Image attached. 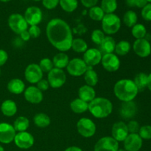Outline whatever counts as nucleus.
<instances>
[{
  "label": "nucleus",
  "instance_id": "nucleus-1",
  "mask_svg": "<svg viewBox=\"0 0 151 151\" xmlns=\"http://www.w3.org/2000/svg\"><path fill=\"white\" fill-rule=\"evenodd\" d=\"M50 44L59 51L64 52L72 48L73 35L70 26L61 19H52L46 27Z\"/></svg>",
  "mask_w": 151,
  "mask_h": 151
},
{
  "label": "nucleus",
  "instance_id": "nucleus-2",
  "mask_svg": "<svg viewBox=\"0 0 151 151\" xmlns=\"http://www.w3.org/2000/svg\"><path fill=\"white\" fill-rule=\"evenodd\" d=\"M115 96L122 102L133 101L139 93L134 81L122 79L118 81L114 87Z\"/></svg>",
  "mask_w": 151,
  "mask_h": 151
},
{
  "label": "nucleus",
  "instance_id": "nucleus-3",
  "mask_svg": "<svg viewBox=\"0 0 151 151\" xmlns=\"http://www.w3.org/2000/svg\"><path fill=\"white\" fill-rule=\"evenodd\" d=\"M88 110L93 116L97 119L106 118L112 113L113 105L107 98L95 97L88 103Z\"/></svg>",
  "mask_w": 151,
  "mask_h": 151
},
{
  "label": "nucleus",
  "instance_id": "nucleus-4",
  "mask_svg": "<svg viewBox=\"0 0 151 151\" xmlns=\"http://www.w3.org/2000/svg\"><path fill=\"white\" fill-rule=\"evenodd\" d=\"M101 22L103 32L107 35L116 33L121 27L120 18L114 13L105 14Z\"/></svg>",
  "mask_w": 151,
  "mask_h": 151
},
{
  "label": "nucleus",
  "instance_id": "nucleus-5",
  "mask_svg": "<svg viewBox=\"0 0 151 151\" xmlns=\"http://www.w3.org/2000/svg\"><path fill=\"white\" fill-rule=\"evenodd\" d=\"M9 27L15 33L20 35L22 32L27 30L28 24L24 17L19 13H13L10 15L7 20Z\"/></svg>",
  "mask_w": 151,
  "mask_h": 151
},
{
  "label": "nucleus",
  "instance_id": "nucleus-6",
  "mask_svg": "<svg viewBox=\"0 0 151 151\" xmlns=\"http://www.w3.org/2000/svg\"><path fill=\"white\" fill-rule=\"evenodd\" d=\"M77 129L80 135L85 138H90L96 133V125L88 118H81L77 123Z\"/></svg>",
  "mask_w": 151,
  "mask_h": 151
},
{
  "label": "nucleus",
  "instance_id": "nucleus-7",
  "mask_svg": "<svg viewBox=\"0 0 151 151\" xmlns=\"http://www.w3.org/2000/svg\"><path fill=\"white\" fill-rule=\"evenodd\" d=\"M47 81H48L49 84H50V86H51L52 88H60L66 83V73H65L63 69L53 68L48 73Z\"/></svg>",
  "mask_w": 151,
  "mask_h": 151
},
{
  "label": "nucleus",
  "instance_id": "nucleus-8",
  "mask_svg": "<svg viewBox=\"0 0 151 151\" xmlns=\"http://www.w3.org/2000/svg\"><path fill=\"white\" fill-rule=\"evenodd\" d=\"M87 69H88V66L86 64L83 60L79 58H75L69 60L66 66V70L68 73L74 77H80L84 75Z\"/></svg>",
  "mask_w": 151,
  "mask_h": 151
},
{
  "label": "nucleus",
  "instance_id": "nucleus-9",
  "mask_svg": "<svg viewBox=\"0 0 151 151\" xmlns=\"http://www.w3.org/2000/svg\"><path fill=\"white\" fill-rule=\"evenodd\" d=\"M24 17L28 25H30V26L38 25L42 21V11L38 7L31 6V7H27L25 10Z\"/></svg>",
  "mask_w": 151,
  "mask_h": 151
},
{
  "label": "nucleus",
  "instance_id": "nucleus-10",
  "mask_svg": "<svg viewBox=\"0 0 151 151\" xmlns=\"http://www.w3.org/2000/svg\"><path fill=\"white\" fill-rule=\"evenodd\" d=\"M101 63L103 67L107 72H116L120 67V60L117 55L114 53L104 54L102 57Z\"/></svg>",
  "mask_w": 151,
  "mask_h": 151
},
{
  "label": "nucleus",
  "instance_id": "nucleus-11",
  "mask_svg": "<svg viewBox=\"0 0 151 151\" xmlns=\"http://www.w3.org/2000/svg\"><path fill=\"white\" fill-rule=\"evenodd\" d=\"M119 142L113 137H105L100 139L94 145V151H117Z\"/></svg>",
  "mask_w": 151,
  "mask_h": 151
},
{
  "label": "nucleus",
  "instance_id": "nucleus-12",
  "mask_svg": "<svg viewBox=\"0 0 151 151\" xmlns=\"http://www.w3.org/2000/svg\"><path fill=\"white\" fill-rule=\"evenodd\" d=\"M43 73L41 68L36 63H31L27 66L24 71V77L27 81L34 84L39 82L43 78Z\"/></svg>",
  "mask_w": 151,
  "mask_h": 151
},
{
  "label": "nucleus",
  "instance_id": "nucleus-13",
  "mask_svg": "<svg viewBox=\"0 0 151 151\" xmlns=\"http://www.w3.org/2000/svg\"><path fill=\"white\" fill-rule=\"evenodd\" d=\"M14 143L20 149H29L34 145L35 139L30 133L24 131L19 132L16 134L14 138Z\"/></svg>",
  "mask_w": 151,
  "mask_h": 151
},
{
  "label": "nucleus",
  "instance_id": "nucleus-14",
  "mask_svg": "<svg viewBox=\"0 0 151 151\" xmlns=\"http://www.w3.org/2000/svg\"><path fill=\"white\" fill-rule=\"evenodd\" d=\"M16 131L12 125L7 122L0 123V142L2 144H10L14 141Z\"/></svg>",
  "mask_w": 151,
  "mask_h": 151
},
{
  "label": "nucleus",
  "instance_id": "nucleus-15",
  "mask_svg": "<svg viewBox=\"0 0 151 151\" xmlns=\"http://www.w3.org/2000/svg\"><path fill=\"white\" fill-rule=\"evenodd\" d=\"M133 50L139 57L147 58L151 53V44L145 38L137 39L133 44Z\"/></svg>",
  "mask_w": 151,
  "mask_h": 151
},
{
  "label": "nucleus",
  "instance_id": "nucleus-16",
  "mask_svg": "<svg viewBox=\"0 0 151 151\" xmlns=\"http://www.w3.org/2000/svg\"><path fill=\"white\" fill-rule=\"evenodd\" d=\"M103 55L100 50L96 48L88 49L83 54V61L88 66H97L101 62Z\"/></svg>",
  "mask_w": 151,
  "mask_h": 151
},
{
  "label": "nucleus",
  "instance_id": "nucleus-17",
  "mask_svg": "<svg viewBox=\"0 0 151 151\" xmlns=\"http://www.w3.org/2000/svg\"><path fill=\"white\" fill-rule=\"evenodd\" d=\"M142 144V139L138 134H129L124 140V147L126 151H139Z\"/></svg>",
  "mask_w": 151,
  "mask_h": 151
},
{
  "label": "nucleus",
  "instance_id": "nucleus-18",
  "mask_svg": "<svg viewBox=\"0 0 151 151\" xmlns=\"http://www.w3.org/2000/svg\"><path fill=\"white\" fill-rule=\"evenodd\" d=\"M111 134L112 137L118 142H124V140L126 139V137L129 134L127 125L122 121L115 122L112 127Z\"/></svg>",
  "mask_w": 151,
  "mask_h": 151
},
{
  "label": "nucleus",
  "instance_id": "nucleus-19",
  "mask_svg": "<svg viewBox=\"0 0 151 151\" xmlns=\"http://www.w3.org/2000/svg\"><path fill=\"white\" fill-rule=\"evenodd\" d=\"M24 98L32 104H38L43 100L42 91L35 86H29L24 90Z\"/></svg>",
  "mask_w": 151,
  "mask_h": 151
},
{
  "label": "nucleus",
  "instance_id": "nucleus-20",
  "mask_svg": "<svg viewBox=\"0 0 151 151\" xmlns=\"http://www.w3.org/2000/svg\"><path fill=\"white\" fill-rule=\"evenodd\" d=\"M137 113V106L134 101L122 102L119 109V115L123 119H131L136 116Z\"/></svg>",
  "mask_w": 151,
  "mask_h": 151
},
{
  "label": "nucleus",
  "instance_id": "nucleus-21",
  "mask_svg": "<svg viewBox=\"0 0 151 151\" xmlns=\"http://www.w3.org/2000/svg\"><path fill=\"white\" fill-rule=\"evenodd\" d=\"M78 95L81 100L86 102L87 103H89L95 98L96 92L93 87L88 85H84L78 90Z\"/></svg>",
  "mask_w": 151,
  "mask_h": 151
},
{
  "label": "nucleus",
  "instance_id": "nucleus-22",
  "mask_svg": "<svg viewBox=\"0 0 151 151\" xmlns=\"http://www.w3.org/2000/svg\"><path fill=\"white\" fill-rule=\"evenodd\" d=\"M7 90L14 94H20L25 90V84L22 80L14 78L10 80L7 83Z\"/></svg>",
  "mask_w": 151,
  "mask_h": 151
},
{
  "label": "nucleus",
  "instance_id": "nucleus-23",
  "mask_svg": "<svg viewBox=\"0 0 151 151\" xmlns=\"http://www.w3.org/2000/svg\"><path fill=\"white\" fill-rule=\"evenodd\" d=\"M17 105L11 100H6L1 103V111L4 116H13L17 112Z\"/></svg>",
  "mask_w": 151,
  "mask_h": 151
},
{
  "label": "nucleus",
  "instance_id": "nucleus-24",
  "mask_svg": "<svg viewBox=\"0 0 151 151\" xmlns=\"http://www.w3.org/2000/svg\"><path fill=\"white\" fill-rule=\"evenodd\" d=\"M69 62V56L64 52H59L54 56L52 60L53 65L55 68L58 69H63L66 67Z\"/></svg>",
  "mask_w": 151,
  "mask_h": 151
},
{
  "label": "nucleus",
  "instance_id": "nucleus-25",
  "mask_svg": "<svg viewBox=\"0 0 151 151\" xmlns=\"http://www.w3.org/2000/svg\"><path fill=\"white\" fill-rule=\"evenodd\" d=\"M70 108L74 113L83 114L88 110V103L80 98H77L71 102Z\"/></svg>",
  "mask_w": 151,
  "mask_h": 151
},
{
  "label": "nucleus",
  "instance_id": "nucleus-26",
  "mask_svg": "<svg viewBox=\"0 0 151 151\" xmlns=\"http://www.w3.org/2000/svg\"><path fill=\"white\" fill-rule=\"evenodd\" d=\"M116 41L111 36H106L100 44V48L104 54L113 53L116 47Z\"/></svg>",
  "mask_w": 151,
  "mask_h": 151
},
{
  "label": "nucleus",
  "instance_id": "nucleus-27",
  "mask_svg": "<svg viewBox=\"0 0 151 151\" xmlns=\"http://www.w3.org/2000/svg\"><path fill=\"white\" fill-rule=\"evenodd\" d=\"M84 80L86 83V85L91 87L95 86L98 83V75L91 66H88L86 72L84 74Z\"/></svg>",
  "mask_w": 151,
  "mask_h": 151
},
{
  "label": "nucleus",
  "instance_id": "nucleus-28",
  "mask_svg": "<svg viewBox=\"0 0 151 151\" xmlns=\"http://www.w3.org/2000/svg\"><path fill=\"white\" fill-rule=\"evenodd\" d=\"M33 122L38 128H46L50 124V118L47 114L44 113H38L34 116Z\"/></svg>",
  "mask_w": 151,
  "mask_h": 151
},
{
  "label": "nucleus",
  "instance_id": "nucleus-29",
  "mask_svg": "<svg viewBox=\"0 0 151 151\" xmlns=\"http://www.w3.org/2000/svg\"><path fill=\"white\" fill-rule=\"evenodd\" d=\"M13 128L15 131L18 132H24L27 131L29 126V121L25 116H19L13 123Z\"/></svg>",
  "mask_w": 151,
  "mask_h": 151
},
{
  "label": "nucleus",
  "instance_id": "nucleus-30",
  "mask_svg": "<svg viewBox=\"0 0 151 151\" xmlns=\"http://www.w3.org/2000/svg\"><path fill=\"white\" fill-rule=\"evenodd\" d=\"M117 1L116 0H102L100 7L105 14L114 13L117 9Z\"/></svg>",
  "mask_w": 151,
  "mask_h": 151
},
{
  "label": "nucleus",
  "instance_id": "nucleus-31",
  "mask_svg": "<svg viewBox=\"0 0 151 151\" xmlns=\"http://www.w3.org/2000/svg\"><path fill=\"white\" fill-rule=\"evenodd\" d=\"M134 82L136 86L138 88L139 91H143L147 88V75H146L145 73H143V72L137 74L134 78Z\"/></svg>",
  "mask_w": 151,
  "mask_h": 151
},
{
  "label": "nucleus",
  "instance_id": "nucleus-32",
  "mask_svg": "<svg viewBox=\"0 0 151 151\" xmlns=\"http://www.w3.org/2000/svg\"><path fill=\"white\" fill-rule=\"evenodd\" d=\"M137 21H138V16L134 10H128L124 14L123 22L128 27H133L137 24Z\"/></svg>",
  "mask_w": 151,
  "mask_h": 151
},
{
  "label": "nucleus",
  "instance_id": "nucleus-33",
  "mask_svg": "<svg viewBox=\"0 0 151 151\" xmlns=\"http://www.w3.org/2000/svg\"><path fill=\"white\" fill-rule=\"evenodd\" d=\"M131 48V44L128 41H120L116 44V47H115L114 52L116 53V55L120 56H124L125 55L128 54L130 52Z\"/></svg>",
  "mask_w": 151,
  "mask_h": 151
},
{
  "label": "nucleus",
  "instance_id": "nucleus-34",
  "mask_svg": "<svg viewBox=\"0 0 151 151\" xmlns=\"http://www.w3.org/2000/svg\"><path fill=\"white\" fill-rule=\"evenodd\" d=\"M59 4L65 12L72 13L78 8V0H60Z\"/></svg>",
  "mask_w": 151,
  "mask_h": 151
},
{
  "label": "nucleus",
  "instance_id": "nucleus-35",
  "mask_svg": "<svg viewBox=\"0 0 151 151\" xmlns=\"http://www.w3.org/2000/svg\"><path fill=\"white\" fill-rule=\"evenodd\" d=\"M72 49L76 52L84 53L88 50V44L82 38H75L72 41Z\"/></svg>",
  "mask_w": 151,
  "mask_h": 151
},
{
  "label": "nucleus",
  "instance_id": "nucleus-36",
  "mask_svg": "<svg viewBox=\"0 0 151 151\" xmlns=\"http://www.w3.org/2000/svg\"><path fill=\"white\" fill-rule=\"evenodd\" d=\"M131 33L135 38L141 39V38H145L147 35V29L142 24H137L132 27Z\"/></svg>",
  "mask_w": 151,
  "mask_h": 151
},
{
  "label": "nucleus",
  "instance_id": "nucleus-37",
  "mask_svg": "<svg viewBox=\"0 0 151 151\" xmlns=\"http://www.w3.org/2000/svg\"><path fill=\"white\" fill-rule=\"evenodd\" d=\"M88 15L91 19L96 21V22H100L103 20V17L105 16V13L102 8L99 6H94L91 7L88 11Z\"/></svg>",
  "mask_w": 151,
  "mask_h": 151
},
{
  "label": "nucleus",
  "instance_id": "nucleus-38",
  "mask_svg": "<svg viewBox=\"0 0 151 151\" xmlns=\"http://www.w3.org/2000/svg\"><path fill=\"white\" fill-rule=\"evenodd\" d=\"M105 33L103 32V30H100V29H94L92 31L91 35V41L97 45H100L103 42V39L105 38Z\"/></svg>",
  "mask_w": 151,
  "mask_h": 151
},
{
  "label": "nucleus",
  "instance_id": "nucleus-39",
  "mask_svg": "<svg viewBox=\"0 0 151 151\" xmlns=\"http://www.w3.org/2000/svg\"><path fill=\"white\" fill-rule=\"evenodd\" d=\"M38 66H40L43 72H48L49 73L53 69L54 65H53L52 60H50L48 58H44L40 60Z\"/></svg>",
  "mask_w": 151,
  "mask_h": 151
},
{
  "label": "nucleus",
  "instance_id": "nucleus-40",
  "mask_svg": "<svg viewBox=\"0 0 151 151\" xmlns=\"http://www.w3.org/2000/svg\"><path fill=\"white\" fill-rule=\"evenodd\" d=\"M138 134L142 139H151V125H143L140 127Z\"/></svg>",
  "mask_w": 151,
  "mask_h": 151
},
{
  "label": "nucleus",
  "instance_id": "nucleus-41",
  "mask_svg": "<svg viewBox=\"0 0 151 151\" xmlns=\"http://www.w3.org/2000/svg\"><path fill=\"white\" fill-rule=\"evenodd\" d=\"M141 15L143 19L147 22H151V3H148L142 9Z\"/></svg>",
  "mask_w": 151,
  "mask_h": 151
},
{
  "label": "nucleus",
  "instance_id": "nucleus-42",
  "mask_svg": "<svg viewBox=\"0 0 151 151\" xmlns=\"http://www.w3.org/2000/svg\"><path fill=\"white\" fill-rule=\"evenodd\" d=\"M127 128H128V133L130 134H138L140 127L139 124L137 121L131 120L127 125Z\"/></svg>",
  "mask_w": 151,
  "mask_h": 151
},
{
  "label": "nucleus",
  "instance_id": "nucleus-43",
  "mask_svg": "<svg viewBox=\"0 0 151 151\" xmlns=\"http://www.w3.org/2000/svg\"><path fill=\"white\" fill-rule=\"evenodd\" d=\"M41 1L45 8L48 10H52L58 5L60 0H41Z\"/></svg>",
  "mask_w": 151,
  "mask_h": 151
},
{
  "label": "nucleus",
  "instance_id": "nucleus-44",
  "mask_svg": "<svg viewBox=\"0 0 151 151\" xmlns=\"http://www.w3.org/2000/svg\"><path fill=\"white\" fill-rule=\"evenodd\" d=\"M28 32L31 38H36L40 36L41 35V29L38 25H34V26H30V27L28 29Z\"/></svg>",
  "mask_w": 151,
  "mask_h": 151
},
{
  "label": "nucleus",
  "instance_id": "nucleus-45",
  "mask_svg": "<svg viewBox=\"0 0 151 151\" xmlns=\"http://www.w3.org/2000/svg\"><path fill=\"white\" fill-rule=\"evenodd\" d=\"M50 87V84L47 80L41 79L39 82L37 83V88L41 90V91H47Z\"/></svg>",
  "mask_w": 151,
  "mask_h": 151
},
{
  "label": "nucleus",
  "instance_id": "nucleus-46",
  "mask_svg": "<svg viewBox=\"0 0 151 151\" xmlns=\"http://www.w3.org/2000/svg\"><path fill=\"white\" fill-rule=\"evenodd\" d=\"M8 59L7 52L4 50H0V66H2L7 62Z\"/></svg>",
  "mask_w": 151,
  "mask_h": 151
},
{
  "label": "nucleus",
  "instance_id": "nucleus-47",
  "mask_svg": "<svg viewBox=\"0 0 151 151\" xmlns=\"http://www.w3.org/2000/svg\"><path fill=\"white\" fill-rule=\"evenodd\" d=\"M83 5L87 8H91L94 7L98 2V0H81Z\"/></svg>",
  "mask_w": 151,
  "mask_h": 151
},
{
  "label": "nucleus",
  "instance_id": "nucleus-48",
  "mask_svg": "<svg viewBox=\"0 0 151 151\" xmlns=\"http://www.w3.org/2000/svg\"><path fill=\"white\" fill-rule=\"evenodd\" d=\"M20 37L21 39L24 41H28L31 38L29 32H28V30H25L24 31V32H22V33L20 34Z\"/></svg>",
  "mask_w": 151,
  "mask_h": 151
},
{
  "label": "nucleus",
  "instance_id": "nucleus-49",
  "mask_svg": "<svg viewBox=\"0 0 151 151\" xmlns=\"http://www.w3.org/2000/svg\"><path fill=\"white\" fill-rule=\"evenodd\" d=\"M148 4V2L147 1V0H138L137 3V6L136 7H139V8L142 9L145 6H146Z\"/></svg>",
  "mask_w": 151,
  "mask_h": 151
},
{
  "label": "nucleus",
  "instance_id": "nucleus-50",
  "mask_svg": "<svg viewBox=\"0 0 151 151\" xmlns=\"http://www.w3.org/2000/svg\"><path fill=\"white\" fill-rule=\"evenodd\" d=\"M137 1L138 0H125V2H126V4L128 7H134L137 6Z\"/></svg>",
  "mask_w": 151,
  "mask_h": 151
},
{
  "label": "nucleus",
  "instance_id": "nucleus-51",
  "mask_svg": "<svg viewBox=\"0 0 151 151\" xmlns=\"http://www.w3.org/2000/svg\"><path fill=\"white\" fill-rule=\"evenodd\" d=\"M64 151H83L82 149L80 147H76V146H72V147H69L66 149Z\"/></svg>",
  "mask_w": 151,
  "mask_h": 151
},
{
  "label": "nucleus",
  "instance_id": "nucleus-52",
  "mask_svg": "<svg viewBox=\"0 0 151 151\" xmlns=\"http://www.w3.org/2000/svg\"><path fill=\"white\" fill-rule=\"evenodd\" d=\"M147 88H148L150 91H151V73L150 75H147Z\"/></svg>",
  "mask_w": 151,
  "mask_h": 151
},
{
  "label": "nucleus",
  "instance_id": "nucleus-53",
  "mask_svg": "<svg viewBox=\"0 0 151 151\" xmlns=\"http://www.w3.org/2000/svg\"><path fill=\"white\" fill-rule=\"evenodd\" d=\"M11 0H0V1H2V2H7V1H10Z\"/></svg>",
  "mask_w": 151,
  "mask_h": 151
},
{
  "label": "nucleus",
  "instance_id": "nucleus-54",
  "mask_svg": "<svg viewBox=\"0 0 151 151\" xmlns=\"http://www.w3.org/2000/svg\"><path fill=\"white\" fill-rule=\"evenodd\" d=\"M0 151H4V147H3L1 145H0Z\"/></svg>",
  "mask_w": 151,
  "mask_h": 151
},
{
  "label": "nucleus",
  "instance_id": "nucleus-55",
  "mask_svg": "<svg viewBox=\"0 0 151 151\" xmlns=\"http://www.w3.org/2000/svg\"><path fill=\"white\" fill-rule=\"evenodd\" d=\"M117 151H126L125 149H118Z\"/></svg>",
  "mask_w": 151,
  "mask_h": 151
},
{
  "label": "nucleus",
  "instance_id": "nucleus-56",
  "mask_svg": "<svg viewBox=\"0 0 151 151\" xmlns=\"http://www.w3.org/2000/svg\"><path fill=\"white\" fill-rule=\"evenodd\" d=\"M147 1L148 3H151V0H147Z\"/></svg>",
  "mask_w": 151,
  "mask_h": 151
},
{
  "label": "nucleus",
  "instance_id": "nucleus-57",
  "mask_svg": "<svg viewBox=\"0 0 151 151\" xmlns=\"http://www.w3.org/2000/svg\"><path fill=\"white\" fill-rule=\"evenodd\" d=\"M32 1H41V0H32Z\"/></svg>",
  "mask_w": 151,
  "mask_h": 151
},
{
  "label": "nucleus",
  "instance_id": "nucleus-58",
  "mask_svg": "<svg viewBox=\"0 0 151 151\" xmlns=\"http://www.w3.org/2000/svg\"><path fill=\"white\" fill-rule=\"evenodd\" d=\"M0 75H1V70H0Z\"/></svg>",
  "mask_w": 151,
  "mask_h": 151
}]
</instances>
